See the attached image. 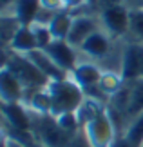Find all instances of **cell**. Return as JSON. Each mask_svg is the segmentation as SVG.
Returning <instances> with one entry per match:
<instances>
[{
	"mask_svg": "<svg viewBox=\"0 0 143 147\" xmlns=\"http://www.w3.org/2000/svg\"><path fill=\"white\" fill-rule=\"evenodd\" d=\"M44 51H45V53H47L64 71L69 73V75L74 71V67L78 65L74 47H73L67 40H53Z\"/></svg>",
	"mask_w": 143,
	"mask_h": 147,
	"instance_id": "7",
	"label": "cell"
},
{
	"mask_svg": "<svg viewBox=\"0 0 143 147\" xmlns=\"http://www.w3.org/2000/svg\"><path fill=\"white\" fill-rule=\"evenodd\" d=\"M0 96L5 104H18L26 96V87L5 65L0 71Z\"/></svg>",
	"mask_w": 143,
	"mask_h": 147,
	"instance_id": "8",
	"label": "cell"
},
{
	"mask_svg": "<svg viewBox=\"0 0 143 147\" xmlns=\"http://www.w3.org/2000/svg\"><path fill=\"white\" fill-rule=\"evenodd\" d=\"M123 138L130 144V147H141L143 145V111L132 118V122L127 125L123 133Z\"/></svg>",
	"mask_w": 143,
	"mask_h": 147,
	"instance_id": "17",
	"label": "cell"
},
{
	"mask_svg": "<svg viewBox=\"0 0 143 147\" xmlns=\"http://www.w3.org/2000/svg\"><path fill=\"white\" fill-rule=\"evenodd\" d=\"M80 49H82L85 55L93 56V58H103V56H107L109 49H111V42H109L105 33L96 31L94 35H91L87 40L80 46Z\"/></svg>",
	"mask_w": 143,
	"mask_h": 147,
	"instance_id": "13",
	"label": "cell"
},
{
	"mask_svg": "<svg viewBox=\"0 0 143 147\" xmlns=\"http://www.w3.org/2000/svg\"><path fill=\"white\" fill-rule=\"evenodd\" d=\"M2 115H4L5 125L13 129V134H16L11 140L20 142L18 136L31 138L33 120H31V115L27 113V107L22 105V102H18V104H5V102H2Z\"/></svg>",
	"mask_w": 143,
	"mask_h": 147,
	"instance_id": "4",
	"label": "cell"
},
{
	"mask_svg": "<svg viewBox=\"0 0 143 147\" xmlns=\"http://www.w3.org/2000/svg\"><path fill=\"white\" fill-rule=\"evenodd\" d=\"M27 58H29L33 64H35L38 69L49 78L51 82H54V80H65V78L71 76L69 73L62 69V67L56 64V62L51 58V56L45 53L44 49H35V51H31V53L27 55Z\"/></svg>",
	"mask_w": 143,
	"mask_h": 147,
	"instance_id": "10",
	"label": "cell"
},
{
	"mask_svg": "<svg viewBox=\"0 0 143 147\" xmlns=\"http://www.w3.org/2000/svg\"><path fill=\"white\" fill-rule=\"evenodd\" d=\"M67 147H93V144L89 142V138H87V134L83 133V129H80V131L73 136V140L69 142Z\"/></svg>",
	"mask_w": 143,
	"mask_h": 147,
	"instance_id": "21",
	"label": "cell"
},
{
	"mask_svg": "<svg viewBox=\"0 0 143 147\" xmlns=\"http://www.w3.org/2000/svg\"><path fill=\"white\" fill-rule=\"evenodd\" d=\"M73 20H74V16L71 15L69 9L56 11L54 16L51 18V22L47 24L51 33H53V36H54V40H67L71 26H73Z\"/></svg>",
	"mask_w": 143,
	"mask_h": 147,
	"instance_id": "14",
	"label": "cell"
},
{
	"mask_svg": "<svg viewBox=\"0 0 143 147\" xmlns=\"http://www.w3.org/2000/svg\"><path fill=\"white\" fill-rule=\"evenodd\" d=\"M130 33L138 38V42H143V9L130 7Z\"/></svg>",
	"mask_w": 143,
	"mask_h": 147,
	"instance_id": "20",
	"label": "cell"
},
{
	"mask_svg": "<svg viewBox=\"0 0 143 147\" xmlns=\"http://www.w3.org/2000/svg\"><path fill=\"white\" fill-rule=\"evenodd\" d=\"M47 91L51 94V115L53 116H62L67 113H76L80 105L85 100L83 89L78 86L73 78H65V80H54L49 82Z\"/></svg>",
	"mask_w": 143,
	"mask_h": 147,
	"instance_id": "1",
	"label": "cell"
},
{
	"mask_svg": "<svg viewBox=\"0 0 143 147\" xmlns=\"http://www.w3.org/2000/svg\"><path fill=\"white\" fill-rule=\"evenodd\" d=\"M125 86V80L122 75H116L114 71H103V76L100 80V89L103 91L107 98L114 96L116 93H120Z\"/></svg>",
	"mask_w": 143,
	"mask_h": 147,
	"instance_id": "16",
	"label": "cell"
},
{
	"mask_svg": "<svg viewBox=\"0 0 143 147\" xmlns=\"http://www.w3.org/2000/svg\"><path fill=\"white\" fill-rule=\"evenodd\" d=\"M101 24L105 26L109 35L112 36H123L130 33V9L127 5H112L100 11Z\"/></svg>",
	"mask_w": 143,
	"mask_h": 147,
	"instance_id": "6",
	"label": "cell"
},
{
	"mask_svg": "<svg viewBox=\"0 0 143 147\" xmlns=\"http://www.w3.org/2000/svg\"><path fill=\"white\" fill-rule=\"evenodd\" d=\"M40 2H42V7L44 9H49V11H53V13L62 11V9H67L62 0H40Z\"/></svg>",
	"mask_w": 143,
	"mask_h": 147,
	"instance_id": "22",
	"label": "cell"
},
{
	"mask_svg": "<svg viewBox=\"0 0 143 147\" xmlns=\"http://www.w3.org/2000/svg\"><path fill=\"white\" fill-rule=\"evenodd\" d=\"M62 2H64L65 7H69V5H71V0H62Z\"/></svg>",
	"mask_w": 143,
	"mask_h": 147,
	"instance_id": "27",
	"label": "cell"
},
{
	"mask_svg": "<svg viewBox=\"0 0 143 147\" xmlns=\"http://www.w3.org/2000/svg\"><path fill=\"white\" fill-rule=\"evenodd\" d=\"M83 133L87 134L89 142L93 147H111L116 142V123H114L112 116L109 115V111H101L94 120H91L87 125H83Z\"/></svg>",
	"mask_w": 143,
	"mask_h": 147,
	"instance_id": "3",
	"label": "cell"
},
{
	"mask_svg": "<svg viewBox=\"0 0 143 147\" xmlns=\"http://www.w3.org/2000/svg\"><path fill=\"white\" fill-rule=\"evenodd\" d=\"M31 27H33V33H35L38 49H45L51 42L54 40V36H53V33H51L47 24H33Z\"/></svg>",
	"mask_w": 143,
	"mask_h": 147,
	"instance_id": "19",
	"label": "cell"
},
{
	"mask_svg": "<svg viewBox=\"0 0 143 147\" xmlns=\"http://www.w3.org/2000/svg\"><path fill=\"white\" fill-rule=\"evenodd\" d=\"M7 49L11 53H18V55H29L31 51L38 49L35 33H33L31 26H22L18 31H16L15 38L11 40V44L7 46Z\"/></svg>",
	"mask_w": 143,
	"mask_h": 147,
	"instance_id": "11",
	"label": "cell"
},
{
	"mask_svg": "<svg viewBox=\"0 0 143 147\" xmlns=\"http://www.w3.org/2000/svg\"><path fill=\"white\" fill-rule=\"evenodd\" d=\"M0 2H2V7H9V5L15 4L16 0H0Z\"/></svg>",
	"mask_w": 143,
	"mask_h": 147,
	"instance_id": "24",
	"label": "cell"
},
{
	"mask_svg": "<svg viewBox=\"0 0 143 147\" xmlns=\"http://www.w3.org/2000/svg\"><path fill=\"white\" fill-rule=\"evenodd\" d=\"M134 7H141L143 9V0H134Z\"/></svg>",
	"mask_w": 143,
	"mask_h": 147,
	"instance_id": "25",
	"label": "cell"
},
{
	"mask_svg": "<svg viewBox=\"0 0 143 147\" xmlns=\"http://www.w3.org/2000/svg\"><path fill=\"white\" fill-rule=\"evenodd\" d=\"M51 94L47 91V87L44 89H36V91H31L29 96V109L35 111L36 115H51Z\"/></svg>",
	"mask_w": 143,
	"mask_h": 147,
	"instance_id": "15",
	"label": "cell"
},
{
	"mask_svg": "<svg viewBox=\"0 0 143 147\" xmlns=\"http://www.w3.org/2000/svg\"><path fill=\"white\" fill-rule=\"evenodd\" d=\"M22 27V24L18 22V18H16L15 15H11V16H2V20H0V33H2V42H4V46L7 47L11 40L15 38L16 35V31H18Z\"/></svg>",
	"mask_w": 143,
	"mask_h": 147,
	"instance_id": "18",
	"label": "cell"
},
{
	"mask_svg": "<svg viewBox=\"0 0 143 147\" xmlns=\"http://www.w3.org/2000/svg\"><path fill=\"white\" fill-rule=\"evenodd\" d=\"M125 82L143 80V42H129L122 55V71Z\"/></svg>",
	"mask_w": 143,
	"mask_h": 147,
	"instance_id": "5",
	"label": "cell"
},
{
	"mask_svg": "<svg viewBox=\"0 0 143 147\" xmlns=\"http://www.w3.org/2000/svg\"><path fill=\"white\" fill-rule=\"evenodd\" d=\"M123 0H98V7L100 11L105 9V7H112V5H122Z\"/></svg>",
	"mask_w": 143,
	"mask_h": 147,
	"instance_id": "23",
	"label": "cell"
},
{
	"mask_svg": "<svg viewBox=\"0 0 143 147\" xmlns=\"http://www.w3.org/2000/svg\"><path fill=\"white\" fill-rule=\"evenodd\" d=\"M42 9L40 0H16L13 4V13L22 26H33L38 18V13Z\"/></svg>",
	"mask_w": 143,
	"mask_h": 147,
	"instance_id": "12",
	"label": "cell"
},
{
	"mask_svg": "<svg viewBox=\"0 0 143 147\" xmlns=\"http://www.w3.org/2000/svg\"><path fill=\"white\" fill-rule=\"evenodd\" d=\"M87 2H89V5H91V7H94V5H98V0H87Z\"/></svg>",
	"mask_w": 143,
	"mask_h": 147,
	"instance_id": "26",
	"label": "cell"
},
{
	"mask_svg": "<svg viewBox=\"0 0 143 147\" xmlns=\"http://www.w3.org/2000/svg\"><path fill=\"white\" fill-rule=\"evenodd\" d=\"M4 65L13 73V75L22 82V86L27 91H36V89H44L49 86V78L44 75L33 62L27 58V55H18V53H11L5 56Z\"/></svg>",
	"mask_w": 143,
	"mask_h": 147,
	"instance_id": "2",
	"label": "cell"
},
{
	"mask_svg": "<svg viewBox=\"0 0 143 147\" xmlns=\"http://www.w3.org/2000/svg\"><path fill=\"white\" fill-rule=\"evenodd\" d=\"M98 29V22H96L93 16L89 15H76L73 20L69 36H67V42L71 44L73 47H80L82 44L87 40L91 35H94Z\"/></svg>",
	"mask_w": 143,
	"mask_h": 147,
	"instance_id": "9",
	"label": "cell"
},
{
	"mask_svg": "<svg viewBox=\"0 0 143 147\" xmlns=\"http://www.w3.org/2000/svg\"><path fill=\"white\" fill-rule=\"evenodd\" d=\"M141 147H143V145H141Z\"/></svg>",
	"mask_w": 143,
	"mask_h": 147,
	"instance_id": "28",
	"label": "cell"
}]
</instances>
